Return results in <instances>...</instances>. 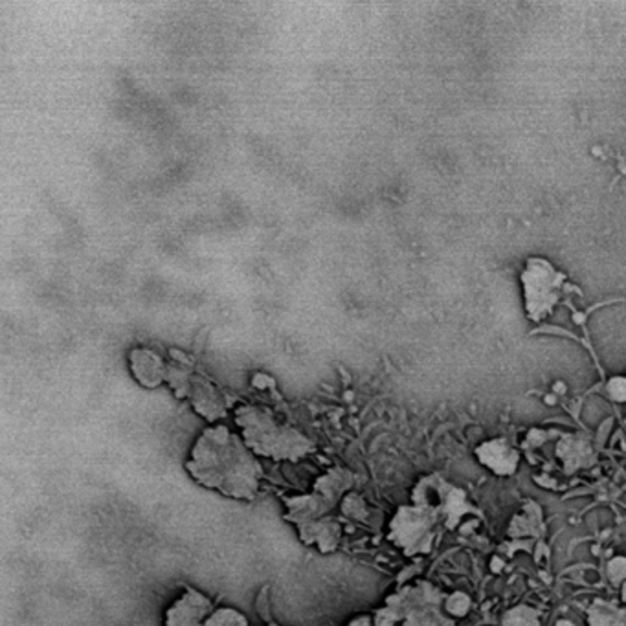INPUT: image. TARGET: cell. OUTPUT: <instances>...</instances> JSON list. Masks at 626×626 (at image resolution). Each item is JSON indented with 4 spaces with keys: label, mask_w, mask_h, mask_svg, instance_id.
I'll list each match as a JSON object with an SVG mask.
<instances>
[{
    "label": "cell",
    "mask_w": 626,
    "mask_h": 626,
    "mask_svg": "<svg viewBox=\"0 0 626 626\" xmlns=\"http://www.w3.org/2000/svg\"><path fill=\"white\" fill-rule=\"evenodd\" d=\"M588 626H626V608L608 600H595L588 610Z\"/></svg>",
    "instance_id": "cell-13"
},
{
    "label": "cell",
    "mask_w": 626,
    "mask_h": 626,
    "mask_svg": "<svg viewBox=\"0 0 626 626\" xmlns=\"http://www.w3.org/2000/svg\"><path fill=\"white\" fill-rule=\"evenodd\" d=\"M234 419L241 438L245 439L248 449L260 460L297 463L309 456L316 454L313 439L277 418L268 408L243 404L235 408Z\"/></svg>",
    "instance_id": "cell-3"
},
{
    "label": "cell",
    "mask_w": 626,
    "mask_h": 626,
    "mask_svg": "<svg viewBox=\"0 0 626 626\" xmlns=\"http://www.w3.org/2000/svg\"><path fill=\"white\" fill-rule=\"evenodd\" d=\"M410 500L432 512L443 529L449 531H458L469 518L481 520L483 517L464 489L454 486L438 472L421 476L412 487Z\"/></svg>",
    "instance_id": "cell-5"
},
{
    "label": "cell",
    "mask_w": 626,
    "mask_h": 626,
    "mask_svg": "<svg viewBox=\"0 0 626 626\" xmlns=\"http://www.w3.org/2000/svg\"><path fill=\"white\" fill-rule=\"evenodd\" d=\"M625 432H626V421H625ZM626 439V438H625Z\"/></svg>",
    "instance_id": "cell-20"
},
{
    "label": "cell",
    "mask_w": 626,
    "mask_h": 626,
    "mask_svg": "<svg viewBox=\"0 0 626 626\" xmlns=\"http://www.w3.org/2000/svg\"><path fill=\"white\" fill-rule=\"evenodd\" d=\"M368 515L370 512H368V506H365V500L362 496L353 491L350 495H345L342 506H340V517L350 518V520H365Z\"/></svg>",
    "instance_id": "cell-16"
},
{
    "label": "cell",
    "mask_w": 626,
    "mask_h": 626,
    "mask_svg": "<svg viewBox=\"0 0 626 626\" xmlns=\"http://www.w3.org/2000/svg\"><path fill=\"white\" fill-rule=\"evenodd\" d=\"M555 458L563 464L566 475L574 476L597 463V449L594 441L583 433H566L555 444Z\"/></svg>",
    "instance_id": "cell-10"
},
{
    "label": "cell",
    "mask_w": 626,
    "mask_h": 626,
    "mask_svg": "<svg viewBox=\"0 0 626 626\" xmlns=\"http://www.w3.org/2000/svg\"><path fill=\"white\" fill-rule=\"evenodd\" d=\"M348 626H376L373 622V614H361V616L353 617Z\"/></svg>",
    "instance_id": "cell-19"
},
{
    "label": "cell",
    "mask_w": 626,
    "mask_h": 626,
    "mask_svg": "<svg viewBox=\"0 0 626 626\" xmlns=\"http://www.w3.org/2000/svg\"><path fill=\"white\" fill-rule=\"evenodd\" d=\"M447 610L454 619L467 616L470 610L469 595L461 594V591L450 594L449 599H447Z\"/></svg>",
    "instance_id": "cell-17"
},
{
    "label": "cell",
    "mask_w": 626,
    "mask_h": 626,
    "mask_svg": "<svg viewBox=\"0 0 626 626\" xmlns=\"http://www.w3.org/2000/svg\"><path fill=\"white\" fill-rule=\"evenodd\" d=\"M206 626H251V623L243 612L235 610L231 606H221L209 614Z\"/></svg>",
    "instance_id": "cell-14"
},
{
    "label": "cell",
    "mask_w": 626,
    "mask_h": 626,
    "mask_svg": "<svg viewBox=\"0 0 626 626\" xmlns=\"http://www.w3.org/2000/svg\"><path fill=\"white\" fill-rule=\"evenodd\" d=\"M186 470L192 480L208 491L252 501L262 491L263 464L239 432L226 424H209L189 449Z\"/></svg>",
    "instance_id": "cell-1"
},
{
    "label": "cell",
    "mask_w": 626,
    "mask_h": 626,
    "mask_svg": "<svg viewBox=\"0 0 626 626\" xmlns=\"http://www.w3.org/2000/svg\"><path fill=\"white\" fill-rule=\"evenodd\" d=\"M606 392L616 402H626V376H612L606 384Z\"/></svg>",
    "instance_id": "cell-18"
},
{
    "label": "cell",
    "mask_w": 626,
    "mask_h": 626,
    "mask_svg": "<svg viewBox=\"0 0 626 626\" xmlns=\"http://www.w3.org/2000/svg\"><path fill=\"white\" fill-rule=\"evenodd\" d=\"M524 307L531 322H544L555 313L566 291V274L557 271L548 260L531 257L522 276Z\"/></svg>",
    "instance_id": "cell-7"
},
{
    "label": "cell",
    "mask_w": 626,
    "mask_h": 626,
    "mask_svg": "<svg viewBox=\"0 0 626 626\" xmlns=\"http://www.w3.org/2000/svg\"><path fill=\"white\" fill-rule=\"evenodd\" d=\"M501 626H540V617L531 606L518 605L506 612Z\"/></svg>",
    "instance_id": "cell-15"
},
{
    "label": "cell",
    "mask_w": 626,
    "mask_h": 626,
    "mask_svg": "<svg viewBox=\"0 0 626 626\" xmlns=\"http://www.w3.org/2000/svg\"><path fill=\"white\" fill-rule=\"evenodd\" d=\"M167 365L163 356L147 348H136L129 353V368L136 382L144 388L155 390L163 387L167 379Z\"/></svg>",
    "instance_id": "cell-12"
},
{
    "label": "cell",
    "mask_w": 626,
    "mask_h": 626,
    "mask_svg": "<svg viewBox=\"0 0 626 626\" xmlns=\"http://www.w3.org/2000/svg\"><path fill=\"white\" fill-rule=\"evenodd\" d=\"M214 610L208 595L197 588H186L164 614V626H206V619Z\"/></svg>",
    "instance_id": "cell-8"
},
{
    "label": "cell",
    "mask_w": 626,
    "mask_h": 626,
    "mask_svg": "<svg viewBox=\"0 0 626 626\" xmlns=\"http://www.w3.org/2000/svg\"><path fill=\"white\" fill-rule=\"evenodd\" d=\"M441 531L443 526L432 512L415 503H404L390 518L387 538L404 557L413 559L432 554Z\"/></svg>",
    "instance_id": "cell-6"
},
{
    "label": "cell",
    "mask_w": 626,
    "mask_h": 626,
    "mask_svg": "<svg viewBox=\"0 0 626 626\" xmlns=\"http://www.w3.org/2000/svg\"><path fill=\"white\" fill-rule=\"evenodd\" d=\"M475 456L481 467H486L489 472L500 478L517 475L522 461L520 452L503 438L487 439L476 447Z\"/></svg>",
    "instance_id": "cell-11"
},
{
    "label": "cell",
    "mask_w": 626,
    "mask_h": 626,
    "mask_svg": "<svg viewBox=\"0 0 626 626\" xmlns=\"http://www.w3.org/2000/svg\"><path fill=\"white\" fill-rule=\"evenodd\" d=\"M449 594L430 580H413L388 595L373 612L376 626H458L447 610Z\"/></svg>",
    "instance_id": "cell-4"
},
{
    "label": "cell",
    "mask_w": 626,
    "mask_h": 626,
    "mask_svg": "<svg viewBox=\"0 0 626 626\" xmlns=\"http://www.w3.org/2000/svg\"><path fill=\"white\" fill-rule=\"evenodd\" d=\"M355 486V475L344 467H331L314 481L313 491L285 500V520L296 528L297 537L309 548L330 555L342 540L340 506Z\"/></svg>",
    "instance_id": "cell-2"
},
{
    "label": "cell",
    "mask_w": 626,
    "mask_h": 626,
    "mask_svg": "<svg viewBox=\"0 0 626 626\" xmlns=\"http://www.w3.org/2000/svg\"><path fill=\"white\" fill-rule=\"evenodd\" d=\"M186 399L192 402L195 412L200 418L206 419L209 424L219 423L221 419H225L226 412H228V404H226L225 395L219 388L215 387L214 382L208 381L206 376L198 375V373L192 375Z\"/></svg>",
    "instance_id": "cell-9"
}]
</instances>
